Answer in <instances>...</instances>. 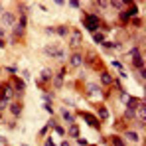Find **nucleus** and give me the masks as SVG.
I'll use <instances>...</instances> for the list:
<instances>
[{
  "label": "nucleus",
  "mask_w": 146,
  "mask_h": 146,
  "mask_svg": "<svg viewBox=\"0 0 146 146\" xmlns=\"http://www.w3.org/2000/svg\"><path fill=\"white\" fill-rule=\"evenodd\" d=\"M55 34H57L59 38H67V36H69V26H65V24L57 26V28H55Z\"/></svg>",
  "instance_id": "ddd939ff"
},
{
  "label": "nucleus",
  "mask_w": 146,
  "mask_h": 146,
  "mask_svg": "<svg viewBox=\"0 0 146 146\" xmlns=\"http://www.w3.org/2000/svg\"><path fill=\"white\" fill-rule=\"evenodd\" d=\"M69 6H71V8H79V6H81V4H79V2H77V0H71V2H69Z\"/></svg>",
  "instance_id": "c756f323"
},
{
  "label": "nucleus",
  "mask_w": 146,
  "mask_h": 146,
  "mask_svg": "<svg viewBox=\"0 0 146 146\" xmlns=\"http://www.w3.org/2000/svg\"><path fill=\"white\" fill-rule=\"evenodd\" d=\"M4 48V40H0V49Z\"/></svg>",
  "instance_id": "f704fd0d"
},
{
  "label": "nucleus",
  "mask_w": 146,
  "mask_h": 146,
  "mask_svg": "<svg viewBox=\"0 0 146 146\" xmlns=\"http://www.w3.org/2000/svg\"><path fill=\"white\" fill-rule=\"evenodd\" d=\"M83 26H85L91 34H95V32H99V28L103 26V22H101L99 14H95V12L91 14V12H89V14H85V16H83Z\"/></svg>",
  "instance_id": "f257e3e1"
},
{
  "label": "nucleus",
  "mask_w": 146,
  "mask_h": 146,
  "mask_svg": "<svg viewBox=\"0 0 146 146\" xmlns=\"http://www.w3.org/2000/svg\"><path fill=\"white\" fill-rule=\"evenodd\" d=\"M26 24H28V16H26V14H20V20L16 22V26H14V36H12V42H16L18 38H22V36H24Z\"/></svg>",
  "instance_id": "f03ea898"
},
{
  "label": "nucleus",
  "mask_w": 146,
  "mask_h": 146,
  "mask_svg": "<svg viewBox=\"0 0 146 146\" xmlns=\"http://www.w3.org/2000/svg\"><path fill=\"white\" fill-rule=\"evenodd\" d=\"M83 63H85V59H83L81 53H71V57H69V65L71 67H81Z\"/></svg>",
  "instance_id": "0eeeda50"
},
{
  "label": "nucleus",
  "mask_w": 146,
  "mask_h": 146,
  "mask_svg": "<svg viewBox=\"0 0 146 146\" xmlns=\"http://www.w3.org/2000/svg\"><path fill=\"white\" fill-rule=\"evenodd\" d=\"M0 140H2V138H0Z\"/></svg>",
  "instance_id": "58836bf2"
},
{
  "label": "nucleus",
  "mask_w": 146,
  "mask_h": 146,
  "mask_svg": "<svg viewBox=\"0 0 146 146\" xmlns=\"http://www.w3.org/2000/svg\"><path fill=\"white\" fill-rule=\"evenodd\" d=\"M97 115H99L101 121H107V119H109V111H107V107H99Z\"/></svg>",
  "instance_id": "f3484780"
},
{
  "label": "nucleus",
  "mask_w": 146,
  "mask_h": 146,
  "mask_svg": "<svg viewBox=\"0 0 146 146\" xmlns=\"http://www.w3.org/2000/svg\"><path fill=\"white\" fill-rule=\"evenodd\" d=\"M4 36H6V32H4V28H2V26H0V40H2V38H4Z\"/></svg>",
  "instance_id": "2f4dec72"
},
{
  "label": "nucleus",
  "mask_w": 146,
  "mask_h": 146,
  "mask_svg": "<svg viewBox=\"0 0 146 146\" xmlns=\"http://www.w3.org/2000/svg\"><path fill=\"white\" fill-rule=\"evenodd\" d=\"M61 119H63V121H67L69 124H73V115L69 113V111H65V109H61Z\"/></svg>",
  "instance_id": "a211bd4d"
},
{
  "label": "nucleus",
  "mask_w": 146,
  "mask_h": 146,
  "mask_svg": "<svg viewBox=\"0 0 146 146\" xmlns=\"http://www.w3.org/2000/svg\"><path fill=\"white\" fill-rule=\"evenodd\" d=\"M53 124H55V122H53ZM55 132L63 136V134H65V128H63V126H59V124H55Z\"/></svg>",
  "instance_id": "393cba45"
},
{
  "label": "nucleus",
  "mask_w": 146,
  "mask_h": 146,
  "mask_svg": "<svg viewBox=\"0 0 146 146\" xmlns=\"http://www.w3.org/2000/svg\"><path fill=\"white\" fill-rule=\"evenodd\" d=\"M132 65H134L136 69H144V55H142V53L132 55Z\"/></svg>",
  "instance_id": "9b49d317"
},
{
  "label": "nucleus",
  "mask_w": 146,
  "mask_h": 146,
  "mask_svg": "<svg viewBox=\"0 0 146 146\" xmlns=\"http://www.w3.org/2000/svg\"><path fill=\"white\" fill-rule=\"evenodd\" d=\"M61 146H69V142H61Z\"/></svg>",
  "instance_id": "c9c22d12"
},
{
  "label": "nucleus",
  "mask_w": 146,
  "mask_h": 146,
  "mask_svg": "<svg viewBox=\"0 0 146 146\" xmlns=\"http://www.w3.org/2000/svg\"><path fill=\"white\" fill-rule=\"evenodd\" d=\"M46 146H55V144H53V140H51V138H48V140H46Z\"/></svg>",
  "instance_id": "473e14b6"
},
{
  "label": "nucleus",
  "mask_w": 146,
  "mask_h": 146,
  "mask_svg": "<svg viewBox=\"0 0 146 146\" xmlns=\"http://www.w3.org/2000/svg\"><path fill=\"white\" fill-rule=\"evenodd\" d=\"M10 115H12L14 119H18V117L22 115V103H20V101H16V103L10 105Z\"/></svg>",
  "instance_id": "1a4fd4ad"
},
{
  "label": "nucleus",
  "mask_w": 146,
  "mask_h": 146,
  "mask_svg": "<svg viewBox=\"0 0 146 146\" xmlns=\"http://www.w3.org/2000/svg\"><path fill=\"white\" fill-rule=\"evenodd\" d=\"M44 109H46V113H49V115H53V113H55V111L51 109V105H48V103L44 105Z\"/></svg>",
  "instance_id": "c85d7f7f"
},
{
  "label": "nucleus",
  "mask_w": 146,
  "mask_h": 146,
  "mask_svg": "<svg viewBox=\"0 0 146 146\" xmlns=\"http://www.w3.org/2000/svg\"><path fill=\"white\" fill-rule=\"evenodd\" d=\"M0 18H2V24L12 26V28H14V26H16V22H18V18H16V14H14V12H4Z\"/></svg>",
  "instance_id": "423d86ee"
},
{
  "label": "nucleus",
  "mask_w": 146,
  "mask_h": 146,
  "mask_svg": "<svg viewBox=\"0 0 146 146\" xmlns=\"http://www.w3.org/2000/svg\"><path fill=\"white\" fill-rule=\"evenodd\" d=\"M46 55H49V57H53V59H61L63 55H65V51H63V48H59V46H46Z\"/></svg>",
  "instance_id": "20e7f679"
},
{
  "label": "nucleus",
  "mask_w": 146,
  "mask_h": 146,
  "mask_svg": "<svg viewBox=\"0 0 146 146\" xmlns=\"http://www.w3.org/2000/svg\"><path fill=\"white\" fill-rule=\"evenodd\" d=\"M93 36V42H97V44H103L105 42V34L103 32H95V34H91Z\"/></svg>",
  "instance_id": "412c9836"
},
{
  "label": "nucleus",
  "mask_w": 146,
  "mask_h": 146,
  "mask_svg": "<svg viewBox=\"0 0 146 146\" xmlns=\"http://www.w3.org/2000/svg\"><path fill=\"white\" fill-rule=\"evenodd\" d=\"M77 115H79L81 119H85V121L89 122V124H91V128H95V130H101V121H99L97 117H93L91 113H85V111H79Z\"/></svg>",
  "instance_id": "7ed1b4c3"
},
{
  "label": "nucleus",
  "mask_w": 146,
  "mask_h": 146,
  "mask_svg": "<svg viewBox=\"0 0 146 146\" xmlns=\"http://www.w3.org/2000/svg\"><path fill=\"white\" fill-rule=\"evenodd\" d=\"M109 140H111V144H113V146H126L124 138L119 136V134H111V136H109Z\"/></svg>",
  "instance_id": "f8f14e48"
},
{
  "label": "nucleus",
  "mask_w": 146,
  "mask_h": 146,
  "mask_svg": "<svg viewBox=\"0 0 146 146\" xmlns=\"http://www.w3.org/2000/svg\"><path fill=\"white\" fill-rule=\"evenodd\" d=\"M75 140H77V146H87V144H89L85 138H75Z\"/></svg>",
  "instance_id": "cd10ccee"
},
{
  "label": "nucleus",
  "mask_w": 146,
  "mask_h": 146,
  "mask_svg": "<svg viewBox=\"0 0 146 146\" xmlns=\"http://www.w3.org/2000/svg\"><path fill=\"white\" fill-rule=\"evenodd\" d=\"M113 81H115V79H113V75H111L109 71H101V85L111 87V85H113Z\"/></svg>",
  "instance_id": "9d476101"
},
{
  "label": "nucleus",
  "mask_w": 146,
  "mask_h": 146,
  "mask_svg": "<svg viewBox=\"0 0 146 146\" xmlns=\"http://www.w3.org/2000/svg\"><path fill=\"white\" fill-rule=\"evenodd\" d=\"M40 79H42V81H46V83H49V81H51V69H44L42 75H40Z\"/></svg>",
  "instance_id": "aec40b11"
},
{
  "label": "nucleus",
  "mask_w": 146,
  "mask_h": 146,
  "mask_svg": "<svg viewBox=\"0 0 146 146\" xmlns=\"http://www.w3.org/2000/svg\"><path fill=\"white\" fill-rule=\"evenodd\" d=\"M10 87H12V91H16V95H18V97H22V95H24L26 85H24V81H22V79H18V77H12V83H10Z\"/></svg>",
  "instance_id": "39448f33"
},
{
  "label": "nucleus",
  "mask_w": 146,
  "mask_h": 146,
  "mask_svg": "<svg viewBox=\"0 0 146 146\" xmlns=\"http://www.w3.org/2000/svg\"><path fill=\"white\" fill-rule=\"evenodd\" d=\"M79 42H81V32H79V30H73V36H71V42H69V46H71V48H75Z\"/></svg>",
  "instance_id": "4468645a"
},
{
  "label": "nucleus",
  "mask_w": 146,
  "mask_h": 146,
  "mask_svg": "<svg viewBox=\"0 0 146 146\" xmlns=\"http://www.w3.org/2000/svg\"><path fill=\"white\" fill-rule=\"evenodd\" d=\"M119 20H121V24H122V26H126L128 22H130V16H128V14L122 10V12H119Z\"/></svg>",
  "instance_id": "6ab92c4d"
},
{
  "label": "nucleus",
  "mask_w": 146,
  "mask_h": 146,
  "mask_svg": "<svg viewBox=\"0 0 146 146\" xmlns=\"http://www.w3.org/2000/svg\"><path fill=\"white\" fill-rule=\"evenodd\" d=\"M67 132H69V136H71V138H79V126H77V124H69Z\"/></svg>",
  "instance_id": "dca6fc26"
},
{
  "label": "nucleus",
  "mask_w": 146,
  "mask_h": 146,
  "mask_svg": "<svg viewBox=\"0 0 146 146\" xmlns=\"http://www.w3.org/2000/svg\"><path fill=\"white\" fill-rule=\"evenodd\" d=\"M63 77H65V69H61L59 73H55V75L51 77V81H53V87H55V89H59V87L63 85Z\"/></svg>",
  "instance_id": "6e6552de"
},
{
  "label": "nucleus",
  "mask_w": 146,
  "mask_h": 146,
  "mask_svg": "<svg viewBox=\"0 0 146 146\" xmlns=\"http://www.w3.org/2000/svg\"><path fill=\"white\" fill-rule=\"evenodd\" d=\"M130 22H132V26H136V28H142V18H138V16L130 18Z\"/></svg>",
  "instance_id": "5701e85b"
},
{
  "label": "nucleus",
  "mask_w": 146,
  "mask_h": 146,
  "mask_svg": "<svg viewBox=\"0 0 146 146\" xmlns=\"http://www.w3.org/2000/svg\"><path fill=\"white\" fill-rule=\"evenodd\" d=\"M2 14H4V8H2V4H0V16H2Z\"/></svg>",
  "instance_id": "72a5a7b5"
},
{
  "label": "nucleus",
  "mask_w": 146,
  "mask_h": 146,
  "mask_svg": "<svg viewBox=\"0 0 146 146\" xmlns=\"http://www.w3.org/2000/svg\"><path fill=\"white\" fill-rule=\"evenodd\" d=\"M6 69H8L10 73H16V71H18V67H16V65H10V67H6Z\"/></svg>",
  "instance_id": "7c9ffc66"
},
{
  "label": "nucleus",
  "mask_w": 146,
  "mask_h": 146,
  "mask_svg": "<svg viewBox=\"0 0 146 146\" xmlns=\"http://www.w3.org/2000/svg\"><path fill=\"white\" fill-rule=\"evenodd\" d=\"M44 101H46L48 105H51V101H53V97H51L49 93H44Z\"/></svg>",
  "instance_id": "a878e982"
},
{
  "label": "nucleus",
  "mask_w": 146,
  "mask_h": 146,
  "mask_svg": "<svg viewBox=\"0 0 146 146\" xmlns=\"http://www.w3.org/2000/svg\"><path fill=\"white\" fill-rule=\"evenodd\" d=\"M103 48H105V49H115V44H113V42H107V40H105V42H103Z\"/></svg>",
  "instance_id": "b1692460"
},
{
  "label": "nucleus",
  "mask_w": 146,
  "mask_h": 146,
  "mask_svg": "<svg viewBox=\"0 0 146 146\" xmlns=\"http://www.w3.org/2000/svg\"><path fill=\"white\" fill-rule=\"evenodd\" d=\"M46 34H48V36H53V34H55V28H53V26H48V28H46Z\"/></svg>",
  "instance_id": "bb28decb"
},
{
  "label": "nucleus",
  "mask_w": 146,
  "mask_h": 146,
  "mask_svg": "<svg viewBox=\"0 0 146 146\" xmlns=\"http://www.w3.org/2000/svg\"><path fill=\"white\" fill-rule=\"evenodd\" d=\"M0 121H2V113H0Z\"/></svg>",
  "instance_id": "4c0bfd02"
},
{
  "label": "nucleus",
  "mask_w": 146,
  "mask_h": 146,
  "mask_svg": "<svg viewBox=\"0 0 146 146\" xmlns=\"http://www.w3.org/2000/svg\"><path fill=\"white\" fill-rule=\"evenodd\" d=\"M122 138H124V140L128 138V140H132V142H138V140H140V138H138V134H136V132H132V130H124Z\"/></svg>",
  "instance_id": "2eb2a0df"
},
{
  "label": "nucleus",
  "mask_w": 146,
  "mask_h": 146,
  "mask_svg": "<svg viewBox=\"0 0 146 146\" xmlns=\"http://www.w3.org/2000/svg\"><path fill=\"white\" fill-rule=\"evenodd\" d=\"M87 146H97V144H87Z\"/></svg>",
  "instance_id": "e433bc0d"
},
{
  "label": "nucleus",
  "mask_w": 146,
  "mask_h": 146,
  "mask_svg": "<svg viewBox=\"0 0 146 146\" xmlns=\"http://www.w3.org/2000/svg\"><path fill=\"white\" fill-rule=\"evenodd\" d=\"M136 117V113L134 111H128V109H124V115H122V119L124 121H128V119H134Z\"/></svg>",
  "instance_id": "4be33fe9"
}]
</instances>
